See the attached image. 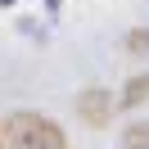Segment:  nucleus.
Wrapping results in <instances>:
<instances>
[{
    "label": "nucleus",
    "mask_w": 149,
    "mask_h": 149,
    "mask_svg": "<svg viewBox=\"0 0 149 149\" xmlns=\"http://www.w3.org/2000/svg\"><path fill=\"white\" fill-rule=\"evenodd\" d=\"M77 118L91 122V127H104V122L113 118V95L109 91H86V95H77Z\"/></svg>",
    "instance_id": "f03ea898"
},
{
    "label": "nucleus",
    "mask_w": 149,
    "mask_h": 149,
    "mask_svg": "<svg viewBox=\"0 0 149 149\" xmlns=\"http://www.w3.org/2000/svg\"><path fill=\"white\" fill-rule=\"evenodd\" d=\"M5 145L9 149H68L63 131L45 113H9L5 118Z\"/></svg>",
    "instance_id": "f257e3e1"
},
{
    "label": "nucleus",
    "mask_w": 149,
    "mask_h": 149,
    "mask_svg": "<svg viewBox=\"0 0 149 149\" xmlns=\"http://www.w3.org/2000/svg\"><path fill=\"white\" fill-rule=\"evenodd\" d=\"M140 100H149V72H140V77H131V81L122 86V109H136Z\"/></svg>",
    "instance_id": "7ed1b4c3"
},
{
    "label": "nucleus",
    "mask_w": 149,
    "mask_h": 149,
    "mask_svg": "<svg viewBox=\"0 0 149 149\" xmlns=\"http://www.w3.org/2000/svg\"><path fill=\"white\" fill-rule=\"evenodd\" d=\"M127 50H131V54H145V50H149V32H131V36H127Z\"/></svg>",
    "instance_id": "39448f33"
},
{
    "label": "nucleus",
    "mask_w": 149,
    "mask_h": 149,
    "mask_svg": "<svg viewBox=\"0 0 149 149\" xmlns=\"http://www.w3.org/2000/svg\"><path fill=\"white\" fill-rule=\"evenodd\" d=\"M122 145H127V149H149V122H136V127H127Z\"/></svg>",
    "instance_id": "20e7f679"
}]
</instances>
